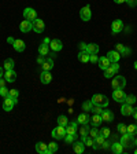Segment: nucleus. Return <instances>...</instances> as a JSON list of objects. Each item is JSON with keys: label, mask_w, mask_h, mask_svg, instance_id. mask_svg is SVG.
I'll use <instances>...</instances> for the list:
<instances>
[{"label": "nucleus", "mask_w": 137, "mask_h": 154, "mask_svg": "<svg viewBox=\"0 0 137 154\" xmlns=\"http://www.w3.org/2000/svg\"><path fill=\"white\" fill-rule=\"evenodd\" d=\"M91 100H92L93 105H99V106H102V107H107V106H109V99H107V96L102 95V94H95Z\"/></svg>", "instance_id": "nucleus-1"}, {"label": "nucleus", "mask_w": 137, "mask_h": 154, "mask_svg": "<svg viewBox=\"0 0 137 154\" xmlns=\"http://www.w3.org/2000/svg\"><path fill=\"white\" fill-rule=\"evenodd\" d=\"M122 143V146L124 147H126V149H132V147H134V136L133 135H130V134H124L121 136V140H119Z\"/></svg>", "instance_id": "nucleus-2"}, {"label": "nucleus", "mask_w": 137, "mask_h": 154, "mask_svg": "<svg viewBox=\"0 0 137 154\" xmlns=\"http://www.w3.org/2000/svg\"><path fill=\"white\" fill-rule=\"evenodd\" d=\"M125 85H126V79L124 76H115L112 79L111 87L114 90H122V88H125Z\"/></svg>", "instance_id": "nucleus-3"}, {"label": "nucleus", "mask_w": 137, "mask_h": 154, "mask_svg": "<svg viewBox=\"0 0 137 154\" xmlns=\"http://www.w3.org/2000/svg\"><path fill=\"white\" fill-rule=\"evenodd\" d=\"M104 72V77L106 79H111V77H114L115 74L119 72V65H118V62H115V63H111L110 65L106 70H103Z\"/></svg>", "instance_id": "nucleus-4"}, {"label": "nucleus", "mask_w": 137, "mask_h": 154, "mask_svg": "<svg viewBox=\"0 0 137 154\" xmlns=\"http://www.w3.org/2000/svg\"><path fill=\"white\" fill-rule=\"evenodd\" d=\"M52 138L56 139V140H61L66 136V127H62V125H58L56 128L52 129Z\"/></svg>", "instance_id": "nucleus-5"}, {"label": "nucleus", "mask_w": 137, "mask_h": 154, "mask_svg": "<svg viewBox=\"0 0 137 154\" xmlns=\"http://www.w3.org/2000/svg\"><path fill=\"white\" fill-rule=\"evenodd\" d=\"M126 94H125L124 90H114L112 91V99L115 102H119V103H124L125 99H126Z\"/></svg>", "instance_id": "nucleus-6"}, {"label": "nucleus", "mask_w": 137, "mask_h": 154, "mask_svg": "<svg viewBox=\"0 0 137 154\" xmlns=\"http://www.w3.org/2000/svg\"><path fill=\"white\" fill-rule=\"evenodd\" d=\"M23 17H25V19L33 22V21L37 18V11H36L34 8H32V7H28V8L23 10Z\"/></svg>", "instance_id": "nucleus-7"}, {"label": "nucleus", "mask_w": 137, "mask_h": 154, "mask_svg": "<svg viewBox=\"0 0 137 154\" xmlns=\"http://www.w3.org/2000/svg\"><path fill=\"white\" fill-rule=\"evenodd\" d=\"M80 18L82 21H89L92 18V11H91V6H85L80 10Z\"/></svg>", "instance_id": "nucleus-8"}, {"label": "nucleus", "mask_w": 137, "mask_h": 154, "mask_svg": "<svg viewBox=\"0 0 137 154\" xmlns=\"http://www.w3.org/2000/svg\"><path fill=\"white\" fill-rule=\"evenodd\" d=\"M44 29H45V23L43 19L36 18L34 21H33V30H34L36 33H43Z\"/></svg>", "instance_id": "nucleus-9"}, {"label": "nucleus", "mask_w": 137, "mask_h": 154, "mask_svg": "<svg viewBox=\"0 0 137 154\" xmlns=\"http://www.w3.org/2000/svg\"><path fill=\"white\" fill-rule=\"evenodd\" d=\"M124 30V22L121 19H115L114 22L111 23V32L112 35H117V33H121Z\"/></svg>", "instance_id": "nucleus-10"}, {"label": "nucleus", "mask_w": 137, "mask_h": 154, "mask_svg": "<svg viewBox=\"0 0 137 154\" xmlns=\"http://www.w3.org/2000/svg\"><path fill=\"white\" fill-rule=\"evenodd\" d=\"M19 30L22 33H28L30 30H33V22L32 21H28V19H23L21 25H19Z\"/></svg>", "instance_id": "nucleus-11"}, {"label": "nucleus", "mask_w": 137, "mask_h": 154, "mask_svg": "<svg viewBox=\"0 0 137 154\" xmlns=\"http://www.w3.org/2000/svg\"><path fill=\"white\" fill-rule=\"evenodd\" d=\"M115 50L121 54V57H129V55L132 54V50L129 47H125L124 44H121V43H118V44H115Z\"/></svg>", "instance_id": "nucleus-12"}, {"label": "nucleus", "mask_w": 137, "mask_h": 154, "mask_svg": "<svg viewBox=\"0 0 137 154\" xmlns=\"http://www.w3.org/2000/svg\"><path fill=\"white\" fill-rule=\"evenodd\" d=\"M14 105H15V102H14L13 98H10V96H6L3 100V110L4 112H11V110L14 109Z\"/></svg>", "instance_id": "nucleus-13"}, {"label": "nucleus", "mask_w": 137, "mask_h": 154, "mask_svg": "<svg viewBox=\"0 0 137 154\" xmlns=\"http://www.w3.org/2000/svg\"><path fill=\"white\" fill-rule=\"evenodd\" d=\"M106 57L109 58V61L111 62V63H115V62H118L119 59H121V54H119L117 50H111V51H109Z\"/></svg>", "instance_id": "nucleus-14"}, {"label": "nucleus", "mask_w": 137, "mask_h": 154, "mask_svg": "<svg viewBox=\"0 0 137 154\" xmlns=\"http://www.w3.org/2000/svg\"><path fill=\"white\" fill-rule=\"evenodd\" d=\"M13 47H14V50H15V51L23 52V51H25V48H26V44H25V42H23V40H21V38H16V40H14Z\"/></svg>", "instance_id": "nucleus-15"}, {"label": "nucleus", "mask_w": 137, "mask_h": 154, "mask_svg": "<svg viewBox=\"0 0 137 154\" xmlns=\"http://www.w3.org/2000/svg\"><path fill=\"white\" fill-rule=\"evenodd\" d=\"M49 48H51L54 52H58L63 48V44H62V42L59 38H54V40H51V43H49Z\"/></svg>", "instance_id": "nucleus-16"}, {"label": "nucleus", "mask_w": 137, "mask_h": 154, "mask_svg": "<svg viewBox=\"0 0 137 154\" xmlns=\"http://www.w3.org/2000/svg\"><path fill=\"white\" fill-rule=\"evenodd\" d=\"M40 81H41L43 84H49L52 81V74L51 72L48 70H43L41 74H40Z\"/></svg>", "instance_id": "nucleus-17"}, {"label": "nucleus", "mask_w": 137, "mask_h": 154, "mask_svg": "<svg viewBox=\"0 0 137 154\" xmlns=\"http://www.w3.org/2000/svg\"><path fill=\"white\" fill-rule=\"evenodd\" d=\"M132 113H133V105H128V103H125V102L122 103V106H121V114L129 117V116H132Z\"/></svg>", "instance_id": "nucleus-18"}, {"label": "nucleus", "mask_w": 137, "mask_h": 154, "mask_svg": "<svg viewBox=\"0 0 137 154\" xmlns=\"http://www.w3.org/2000/svg\"><path fill=\"white\" fill-rule=\"evenodd\" d=\"M73 150H74V153H77V154H82L84 150H85V143L81 140H76L73 143Z\"/></svg>", "instance_id": "nucleus-19"}, {"label": "nucleus", "mask_w": 137, "mask_h": 154, "mask_svg": "<svg viewBox=\"0 0 137 154\" xmlns=\"http://www.w3.org/2000/svg\"><path fill=\"white\" fill-rule=\"evenodd\" d=\"M100 116H102V120L104 122H112V120H114V113L111 110H103Z\"/></svg>", "instance_id": "nucleus-20"}, {"label": "nucleus", "mask_w": 137, "mask_h": 154, "mask_svg": "<svg viewBox=\"0 0 137 154\" xmlns=\"http://www.w3.org/2000/svg\"><path fill=\"white\" fill-rule=\"evenodd\" d=\"M91 121V117H89V114H88V113H80V114L77 116V122H78V124H88V122Z\"/></svg>", "instance_id": "nucleus-21"}, {"label": "nucleus", "mask_w": 137, "mask_h": 154, "mask_svg": "<svg viewBox=\"0 0 137 154\" xmlns=\"http://www.w3.org/2000/svg\"><path fill=\"white\" fill-rule=\"evenodd\" d=\"M4 79H6L7 83H14V81L16 80V73L14 69H11V70H6V73H4Z\"/></svg>", "instance_id": "nucleus-22"}, {"label": "nucleus", "mask_w": 137, "mask_h": 154, "mask_svg": "<svg viewBox=\"0 0 137 154\" xmlns=\"http://www.w3.org/2000/svg\"><path fill=\"white\" fill-rule=\"evenodd\" d=\"M36 151L38 154H48V144L44 142H38L36 143Z\"/></svg>", "instance_id": "nucleus-23"}, {"label": "nucleus", "mask_w": 137, "mask_h": 154, "mask_svg": "<svg viewBox=\"0 0 137 154\" xmlns=\"http://www.w3.org/2000/svg\"><path fill=\"white\" fill-rule=\"evenodd\" d=\"M97 65H99V67L102 69V70H106V69H107V67L111 65V62L109 61V58H107V57H102V58H99Z\"/></svg>", "instance_id": "nucleus-24"}, {"label": "nucleus", "mask_w": 137, "mask_h": 154, "mask_svg": "<svg viewBox=\"0 0 137 154\" xmlns=\"http://www.w3.org/2000/svg\"><path fill=\"white\" fill-rule=\"evenodd\" d=\"M77 127H78V122L77 121H71L66 125V134H77Z\"/></svg>", "instance_id": "nucleus-25"}, {"label": "nucleus", "mask_w": 137, "mask_h": 154, "mask_svg": "<svg viewBox=\"0 0 137 154\" xmlns=\"http://www.w3.org/2000/svg\"><path fill=\"white\" fill-rule=\"evenodd\" d=\"M106 142V138L104 136H102V135H99V136H96L95 138V143L92 144V147L95 149V150H97V149H102L103 143Z\"/></svg>", "instance_id": "nucleus-26"}, {"label": "nucleus", "mask_w": 137, "mask_h": 154, "mask_svg": "<svg viewBox=\"0 0 137 154\" xmlns=\"http://www.w3.org/2000/svg\"><path fill=\"white\" fill-rule=\"evenodd\" d=\"M41 66H43V70L51 72V70H52V67H54V59H52L51 57H49V58H45L44 63H43Z\"/></svg>", "instance_id": "nucleus-27"}, {"label": "nucleus", "mask_w": 137, "mask_h": 154, "mask_svg": "<svg viewBox=\"0 0 137 154\" xmlns=\"http://www.w3.org/2000/svg\"><path fill=\"white\" fill-rule=\"evenodd\" d=\"M110 147H111V150L114 151L115 154H122V153H124V146H122V143H121V142H117V143H112L111 146H110Z\"/></svg>", "instance_id": "nucleus-28"}, {"label": "nucleus", "mask_w": 137, "mask_h": 154, "mask_svg": "<svg viewBox=\"0 0 137 154\" xmlns=\"http://www.w3.org/2000/svg\"><path fill=\"white\" fill-rule=\"evenodd\" d=\"M89 57L91 54H88V51H80L78 52V61L82 62V63H86V62H89Z\"/></svg>", "instance_id": "nucleus-29"}, {"label": "nucleus", "mask_w": 137, "mask_h": 154, "mask_svg": "<svg viewBox=\"0 0 137 154\" xmlns=\"http://www.w3.org/2000/svg\"><path fill=\"white\" fill-rule=\"evenodd\" d=\"M86 51L88 54H97L99 52V45L95 44V43H91V44H86Z\"/></svg>", "instance_id": "nucleus-30"}, {"label": "nucleus", "mask_w": 137, "mask_h": 154, "mask_svg": "<svg viewBox=\"0 0 137 154\" xmlns=\"http://www.w3.org/2000/svg\"><path fill=\"white\" fill-rule=\"evenodd\" d=\"M102 121H103V120H102V116H100V114H93V117L91 119L89 122L93 125V127H99V125L102 124Z\"/></svg>", "instance_id": "nucleus-31"}, {"label": "nucleus", "mask_w": 137, "mask_h": 154, "mask_svg": "<svg viewBox=\"0 0 137 154\" xmlns=\"http://www.w3.org/2000/svg\"><path fill=\"white\" fill-rule=\"evenodd\" d=\"M38 54L43 55V57H47V55H49V45L41 44L40 47H38Z\"/></svg>", "instance_id": "nucleus-32"}, {"label": "nucleus", "mask_w": 137, "mask_h": 154, "mask_svg": "<svg viewBox=\"0 0 137 154\" xmlns=\"http://www.w3.org/2000/svg\"><path fill=\"white\" fill-rule=\"evenodd\" d=\"M14 66H15V62H14V59H11V58L6 59V62H4V65H3L4 70H11V69H14Z\"/></svg>", "instance_id": "nucleus-33"}, {"label": "nucleus", "mask_w": 137, "mask_h": 154, "mask_svg": "<svg viewBox=\"0 0 137 154\" xmlns=\"http://www.w3.org/2000/svg\"><path fill=\"white\" fill-rule=\"evenodd\" d=\"M64 142H66L67 144H73L74 142L77 140V134H74V135H71V134H66V136H64Z\"/></svg>", "instance_id": "nucleus-34"}, {"label": "nucleus", "mask_w": 137, "mask_h": 154, "mask_svg": "<svg viewBox=\"0 0 137 154\" xmlns=\"http://www.w3.org/2000/svg\"><path fill=\"white\" fill-rule=\"evenodd\" d=\"M8 96L10 98H13L14 102H15V105L18 103V96H19V91L15 90V88H13V90H10L8 91Z\"/></svg>", "instance_id": "nucleus-35"}, {"label": "nucleus", "mask_w": 137, "mask_h": 154, "mask_svg": "<svg viewBox=\"0 0 137 154\" xmlns=\"http://www.w3.org/2000/svg\"><path fill=\"white\" fill-rule=\"evenodd\" d=\"M69 124V120H67L66 116L61 114V116H58V125H62V127H66V125Z\"/></svg>", "instance_id": "nucleus-36"}, {"label": "nucleus", "mask_w": 137, "mask_h": 154, "mask_svg": "<svg viewBox=\"0 0 137 154\" xmlns=\"http://www.w3.org/2000/svg\"><path fill=\"white\" fill-rule=\"evenodd\" d=\"M55 151H58V143H55V142L48 143V154H52Z\"/></svg>", "instance_id": "nucleus-37"}, {"label": "nucleus", "mask_w": 137, "mask_h": 154, "mask_svg": "<svg viewBox=\"0 0 137 154\" xmlns=\"http://www.w3.org/2000/svg\"><path fill=\"white\" fill-rule=\"evenodd\" d=\"M92 106H93L92 100H85V102L82 103V110H85V112L88 113V112H91V109H92Z\"/></svg>", "instance_id": "nucleus-38"}, {"label": "nucleus", "mask_w": 137, "mask_h": 154, "mask_svg": "<svg viewBox=\"0 0 137 154\" xmlns=\"http://www.w3.org/2000/svg\"><path fill=\"white\" fill-rule=\"evenodd\" d=\"M91 112H92L93 114H102L103 107H102V106H99V105H93L92 109H91Z\"/></svg>", "instance_id": "nucleus-39"}, {"label": "nucleus", "mask_w": 137, "mask_h": 154, "mask_svg": "<svg viewBox=\"0 0 137 154\" xmlns=\"http://www.w3.org/2000/svg\"><path fill=\"white\" fill-rule=\"evenodd\" d=\"M117 129H118V132L121 135H124V134H126V132H128V127H126L125 124H122V122L117 125Z\"/></svg>", "instance_id": "nucleus-40"}, {"label": "nucleus", "mask_w": 137, "mask_h": 154, "mask_svg": "<svg viewBox=\"0 0 137 154\" xmlns=\"http://www.w3.org/2000/svg\"><path fill=\"white\" fill-rule=\"evenodd\" d=\"M137 100V98L134 95H128L126 96V99H125V103H128V105H134Z\"/></svg>", "instance_id": "nucleus-41"}, {"label": "nucleus", "mask_w": 137, "mask_h": 154, "mask_svg": "<svg viewBox=\"0 0 137 154\" xmlns=\"http://www.w3.org/2000/svg\"><path fill=\"white\" fill-rule=\"evenodd\" d=\"M89 127H88V124H84V127L80 129V135L81 136H86V135H89Z\"/></svg>", "instance_id": "nucleus-42"}, {"label": "nucleus", "mask_w": 137, "mask_h": 154, "mask_svg": "<svg viewBox=\"0 0 137 154\" xmlns=\"http://www.w3.org/2000/svg\"><path fill=\"white\" fill-rule=\"evenodd\" d=\"M99 135H100V131L96 128V127H93L92 129H89V136H91V138L95 139L96 136H99Z\"/></svg>", "instance_id": "nucleus-43"}, {"label": "nucleus", "mask_w": 137, "mask_h": 154, "mask_svg": "<svg viewBox=\"0 0 137 154\" xmlns=\"http://www.w3.org/2000/svg\"><path fill=\"white\" fill-rule=\"evenodd\" d=\"M110 134H111V131H110V128H107V127H104V128L100 129V135H102V136H104L106 139L110 136Z\"/></svg>", "instance_id": "nucleus-44"}, {"label": "nucleus", "mask_w": 137, "mask_h": 154, "mask_svg": "<svg viewBox=\"0 0 137 154\" xmlns=\"http://www.w3.org/2000/svg\"><path fill=\"white\" fill-rule=\"evenodd\" d=\"M137 132V125H134V124H130V125H128V134H130V135H133L134 136V134Z\"/></svg>", "instance_id": "nucleus-45"}, {"label": "nucleus", "mask_w": 137, "mask_h": 154, "mask_svg": "<svg viewBox=\"0 0 137 154\" xmlns=\"http://www.w3.org/2000/svg\"><path fill=\"white\" fill-rule=\"evenodd\" d=\"M84 143H85V146H89V147H91V146H92V144L95 143V139L91 138L89 135H88V138L85 139V142H84Z\"/></svg>", "instance_id": "nucleus-46"}, {"label": "nucleus", "mask_w": 137, "mask_h": 154, "mask_svg": "<svg viewBox=\"0 0 137 154\" xmlns=\"http://www.w3.org/2000/svg\"><path fill=\"white\" fill-rule=\"evenodd\" d=\"M8 91L10 90H7L6 87H1V88H0V95L3 96V98H6V96H8Z\"/></svg>", "instance_id": "nucleus-47"}, {"label": "nucleus", "mask_w": 137, "mask_h": 154, "mask_svg": "<svg viewBox=\"0 0 137 154\" xmlns=\"http://www.w3.org/2000/svg\"><path fill=\"white\" fill-rule=\"evenodd\" d=\"M89 61L92 62V63H97V61H99V58H97V55H95V54H91V57H89Z\"/></svg>", "instance_id": "nucleus-48"}, {"label": "nucleus", "mask_w": 137, "mask_h": 154, "mask_svg": "<svg viewBox=\"0 0 137 154\" xmlns=\"http://www.w3.org/2000/svg\"><path fill=\"white\" fill-rule=\"evenodd\" d=\"M125 3H128L129 7H136L137 6V0H125Z\"/></svg>", "instance_id": "nucleus-49"}, {"label": "nucleus", "mask_w": 137, "mask_h": 154, "mask_svg": "<svg viewBox=\"0 0 137 154\" xmlns=\"http://www.w3.org/2000/svg\"><path fill=\"white\" fill-rule=\"evenodd\" d=\"M45 58H47V57H43V55H40V57L37 58V63L38 65H43V63H44V61H45Z\"/></svg>", "instance_id": "nucleus-50"}, {"label": "nucleus", "mask_w": 137, "mask_h": 154, "mask_svg": "<svg viewBox=\"0 0 137 154\" xmlns=\"http://www.w3.org/2000/svg\"><path fill=\"white\" fill-rule=\"evenodd\" d=\"M78 47H80L81 51H84V50L86 51V43H80V44H78Z\"/></svg>", "instance_id": "nucleus-51"}, {"label": "nucleus", "mask_w": 137, "mask_h": 154, "mask_svg": "<svg viewBox=\"0 0 137 154\" xmlns=\"http://www.w3.org/2000/svg\"><path fill=\"white\" fill-rule=\"evenodd\" d=\"M49 43H51V38L49 37H45L44 40H43V44H45V45H49Z\"/></svg>", "instance_id": "nucleus-52"}, {"label": "nucleus", "mask_w": 137, "mask_h": 154, "mask_svg": "<svg viewBox=\"0 0 137 154\" xmlns=\"http://www.w3.org/2000/svg\"><path fill=\"white\" fill-rule=\"evenodd\" d=\"M6 79H3V77H1V79H0V88H1V87H6Z\"/></svg>", "instance_id": "nucleus-53"}, {"label": "nucleus", "mask_w": 137, "mask_h": 154, "mask_svg": "<svg viewBox=\"0 0 137 154\" xmlns=\"http://www.w3.org/2000/svg\"><path fill=\"white\" fill-rule=\"evenodd\" d=\"M132 116H133L134 120L137 121V107H133V113H132Z\"/></svg>", "instance_id": "nucleus-54"}, {"label": "nucleus", "mask_w": 137, "mask_h": 154, "mask_svg": "<svg viewBox=\"0 0 137 154\" xmlns=\"http://www.w3.org/2000/svg\"><path fill=\"white\" fill-rule=\"evenodd\" d=\"M103 149H107V147H110V143L109 142H104V143H103V146H102Z\"/></svg>", "instance_id": "nucleus-55"}, {"label": "nucleus", "mask_w": 137, "mask_h": 154, "mask_svg": "<svg viewBox=\"0 0 137 154\" xmlns=\"http://www.w3.org/2000/svg\"><path fill=\"white\" fill-rule=\"evenodd\" d=\"M117 4H122V3H125V0H114Z\"/></svg>", "instance_id": "nucleus-56"}, {"label": "nucleus", "mask_w": 137, "mask_h": 154, "mask_svg": "<svg viewBox=\"0 0 137 154\" xmlns=\"http://www.w3.org/2000/svg\"><path fill=\"white\" fill-rule=\"evenodd\" d=\"M7 42H8L10 44H13V43H14V38L13 37H8V38H7Z\"/></svg>", "instance_id": "nucleus-57"}, {"label": "nucleus", "mask_w": 137, "mask_h": 154, "mask_svg": "<svg viewBox=\"0 0 137 154\" xmlns=\"http://www.w3.org/2000/svg\"><path fill=\"white\" fill-rule=\"evenodd\" d=\"M3 69H4V67H1V66H0V79L3 77Z\"/></svg>", "instance_id": "nucleus-58"}, {"label": "nucleus", "mask_w": 137, "mask_h": 154, "mask_svg": "<svg viewBox=\"0 0 137 154\" xmlns=\"http://www.w3.org/2000/svg\"><path fill=\"white\" fill-rule=\"evenodd\" d=\"M134 69H136V70H137V61L134 62Z\"/></svg>", "instance_id": "nucleus-59"}, {"label": "nucleus", "mask_w": 137, "mask_h": 154, "mask_svg": "<svg viewBox=\"0 0 137 154\" xmlns=\"http://www.w3.org/2000/svg\"><path fill=\"white\" fill-rule=\"evenodd\" d=\"M134 144H136V146H137V138L134 139Z\"/></svg>", "instance_id": "nucleus-60"}, {"label": "nucleus", "mask_w": 137, "mask_h": 154, "mask_svg": "<svg viewBox=\"0 0 137 154\" xmlns=\"http://www.w3.org/2000/svg\"><path fill=\"white\" fill-rule=\"evenodd\" d=\"M134 154H137V150H136V151H134Z\"/></svg>", "instance_id": "nucleus-61"}]
</instances>
